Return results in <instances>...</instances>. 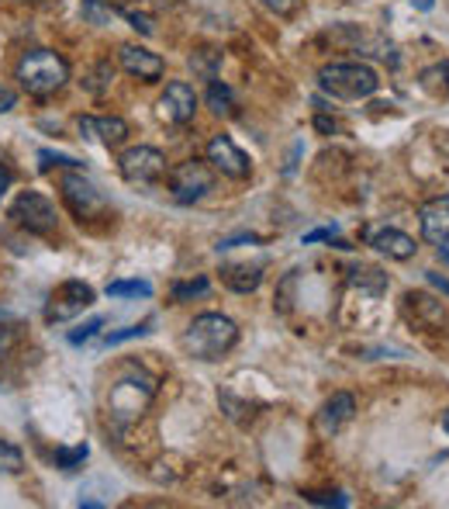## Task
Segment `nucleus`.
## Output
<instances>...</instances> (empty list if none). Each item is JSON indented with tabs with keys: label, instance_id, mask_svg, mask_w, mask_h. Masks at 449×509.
Masks as SVG:
<instances>
[{
	"label": "nucleus",
	"instance_id": "obj_1",
	"mask_svg": "<svg viewBox=\"0 0 449 509\" xmlns=\"http://www.w3.org/2000/svg\"><path fill=\"white\" fill-rule=\"evenodd\" d=\"M155 399V378L153 374H145L142 368L135 364H128V368H121V374L115 378V385H111V395H107V409H111V422L125 430V426H132V422L149 409V402Z\"/></svg>",
	"mask_w": 449,
	"mask_h": 509
},
{
	"label": "nucleus",
	"instance_id": "obj_2",
	"mask_svg": "<svg viewBox=\"0 0 449 509\" xmlns=\"http://www.w3.org/2000/svg\"><path fill=\"white\" fill-rule=\"evenodd\" d=\"M184 351L197 361H218L239 343V326L222 312H205L187 326L184 333Z\"/></svg>",
	"mask_w": 449,
	"mask_h": 509
},
{
	"label": "nucleus",
	"instance_id": "obj_3",
	"mask_svg": "<svg viewBox=\"0 0 449 509\" xmlns=\"http://www.w3.org/2000/svg\"><path fill=\"white\" fill-rule=\"evenodd\" d=\"M15 76L21 90H28L32 97H49V94L66 87L69 66L66 59L59 53H52V49H28L17 59Z\"/></svg>",
	"mask_w": 449,
	"mask_h": 509
},
{
	"label": "nucleus",
	"instance_id": "obj_4",
	"mask_svg": "<svg viewBox=\"0 0 449 509\" xmlns=\"http://www.w3.org/2000/svg\"><path fill=\"white\" fill-rule=\"evenodd\" d=\"M318 87L339 101H363V97L377 94L380 76L366 63H328L318 70Z\"/></svg>",
	"mask_w": 449,
	"mask_h": 509
},
{
	"label": "nucleus",
	"instance_id": "obj_5",
	"mask_svg": "<svg viewBox=\"0 0 449 509\" xmlns=\"http://www.w3.org/2000/svg\"><path fill=\"white\" fill-rule=\"evenodd\" d=\"M211 188H215V174H211L207 159H187V163H176L170 170V194L180 205L201 201Z\"/></svg>",
	"mask_w": 449,
	"mask_h": 509
},
{
	"label": "nucleus",
	"instance_id": "obj_6",
	"mask_svg": "<svg viewBox=\"0 0 449 509\" xmlns=\"http://www.w3.org/2000/svg\"><path fill=\"white\" fill-rule=\"evenodd\" d=\"M11 219H15L21 229H28L35 236H49L55 222H59V215H55V205H52L45 194L38 191H21L15 198V205H11Z\"/></svg>",
	"mask_w": 449,
	"mask_h": 509
},
{
	"label": "nucleus",
	"instance_id": "obj_7",
	"mask_svg": "<svg viewBox=\"0 0 449 509\" xmlns=\"http://www.w3.org/2000/svg\"><path fill=\"white\" fill-rule=\"evenodd\" d=\"M94 288L84 281H63L55 291L49 295L45 301V322H69V319H76L84 309L94 305Z\"/></svg>",
	"mask_w": 449,
	"mask_h": 509
},
{
	"label": "nucleus",
	"instance_id": "obj_8",
	"mask_svg": "<svg viewBox=\"0 0 449 509\" xmlns=\"http://www.w3.org/2000/svg\"><path fill=\"white\" fill-rule=\"evenodd\" d=\"M118 170L128 184H155L166 174V157L155 146H132L118 157Z\"/></svg>",
	"mask_w": 449,
	"mask_h": 509
},
{
	"label": "nucleus",
	"instance_id": "obj_9",
	"mask_svg": "<svg viewBox=\"0 0 449 509\" xmlns=\"http://www.w3.org/2000/svg\"><path fill=\"white\" fill-rule=\"evenodd\" d=\"M194 111H197V94H194V87L184 84V80L166 84V90H163L159 101H155V115H159L166 125L194 122Z\"/></svg>",
	"mask_w": 449,
	"mask_h": 509
},
{
	"label": "nucleus",
	"instance_id": "obj_10",
	"mask_svg": "<svg viewBox=\"0 0 449 509\" xmlns=\"http://www.w3.org/2000/svg\"><path fill=\"white\" fill-rule=\"evenodd\" d=\"M207 163H211V170L232 177V180H245V177L253 174L249 157L228 136H215V139L207 142Z\"/></svg>",
	"mask_w": 449,
	"mask_h": 509
},
{
	"label": "nucleus",
	"instance_id": "obj_11",
	"mask_svg": "<svg viewBox=\"0 0 449 509\" xmlns=\"http://www.w3.org/2000/svg\"><path fill=\"white\" fill-rule=\"evenodd\" d=\"M118 59H121V66H125V73L138 76L142 84H155V80L166 73V63L155 53H149L145 46H135V42H125L118 49Z\"/></svg>",
	"mask_w": 449,
	"mask_h": 509
},
{
	"label": "nucleus",
	"instance_id": "obj_12",
	"mask_svg": "<svg viewBox=\"0 0 449 509\" xmlns=\"http://www.w3.org/2000/svg\"><path fill=\"white\" fill-rule=\"evenodd\" d=\"M59 188H63V198H66V205L73 209V215H80V219H90L94 211L104 209L101 191H97L84 174H66Z\"/></svg>",
	"mask_w": 449,
	"mask_h": 509
},
{
	"label": "nucleus",
	"instance_id": "obj_13",
	"mask_svg": "<svg viewBox=\"0 0 449 509\" xmlns=\"http://www.w3.org/2000/svg\"><path fill=\"white\" fill-rule=\"evenodd\" d=\"M418 222H422V236L432 246H446L449 243V198H429L422 209H418Z\"/></svg>",
	"mask_w": 449,
	"mask_h": 509
},
{
	"label": "nucleus",
	"instance_id": "obj_14",
	"mask_svg": "<svg viewBox=\"0 0 449 509\" xmlns=\"http://www.w3.org/2000/svg\"><path fill=\"white\" fill-rule=\"evenodd\" d=\"M76 125H80V136H84V139H97L101 146H107V149H118L121 142L128 139V122L118 118V115H111V118L84 115Z\"/></svg>",
	"mask_w": 449,
	"mask_h": 509
},
{
	"label": "nucleus",
	"instance_id": "obj_15",
	"mask_svg": "<svg viewBox=\"0 0 449 509\" xmlns=\"http://www.w3.org/2000/svg\"><path fill=\"white\" fill-rule=\"evenodd\" d=\"M353 412H356V399H353L349 392H335V395L322 405V412H318V433H322V437L339 433L345 422L353 420Z\"/></svg>",
	"mask_w": 449,
	"mask_h": 509
},
{
	"label": "nucleus",
	"instance_id": "obj_16",
	"mask_svg": "<svg viewBox=\"0 0 449 509\" xmlns=\"http://www.w3.org/2000/svg\"><path fill=\"white\" fill-rule=\"evenodd\" d=\"M370 246L377 249L380 257H387V260H412L414 257V239L408 232H401V229H380L370 236Z\"/></svg>",
	"mask_w": 449,
	"mask_h": 509
},
{
	"label": "nucleus",
	"instance_id": "obj_17",
	"mask_svg": "<svg viewBox=\"0 0 449 509\" xmlns=\"http://www.w3.org/2000/svg\"><path fill=\"white\" fill-rule=\"evenodd\" d=\"M222 281L239 291V295H249L256 291L259 281H263V267H245V264H224L222 267Z\"/></svg>",
	"mask_w": 449,
	"mask_h": 509
},
{
	"label": "nucleus",
	"instance_id": "obj_18",
	"mask_svg": "<svg viewBox=\"0 0 449 509\" xmlns=\"http://www.w3.org/2000/svg\"><path fill=\"white\" fill-rule=\"evenodd\" d=\"M207 107L215 115H235V90L222 80H211L207 84Z\"/></svg>",
	"mask_w": 449,
	"mask_h": 509
},
{
	"label": "nucleus",
	"instance_id": "obj_19",
	"mask_svg": "<svg viewBox=\"0 0 449 509\" xmlns=\"http://www.w3.org/2000/svg\"><path fill=\"white\" fill-rule=\"evenodd\" d=\"M80 15H84L86 25H97V28H107L111 21L118 18V11L107 0H80Z\"/></svg>",
	"mask_w": 449,
	"mask_h": 509
},
{
	"label": "nucleus",
	"instance_id": "obj_20",
	"mask_svg": "<svg viewBox=\"0 0 449 509\" xmlns=\"http://www.w3.org/2000/svg\"><path fill=\"white\" fill-rule=\"evenodd\" d=\"M111 80H115V66H111V59H101V63H94L84 76V90L86 94H104V90L111 87Z\"/></svg>",
	"mask_w": 449,
	"mask_h": 509
},
{
	"label": "nucleus",
	"instance_id": "obj_21",
	"mask_svg": "<svg viewBox=\"0 0 449 509\" xmlns=\"http://www.w3.org/2000/svg\"><path fill=\"white\" fill-rule=\"evenodd\" d=\"M218 66H222V53L218 49H201V53L190 56V70L197 73L201 80H215Z\"/></svg>",
	"mask_w": 449,
	"mask_h": 509
},
{
	"label": "nucleus",
	"instance_id": "obj_22",
	"mask_svg": "<svg viewBox=\"0 0 449 509\" xmlns=\"http://www.w3.org/2000/svg\"><path fill=\"white\" fill-rule=\"evenodd\" d=\"M21 330H25L21 319L11 316V312H0V361L15 351V343L21 340Z\"/></svg>",
	"mask_w": 449,
	"mask_h": 509
},
{
	"label": "nucleus",
	"instance_id": "obj_23",
	"mask_svg": "<svg viewBox=\"0 0 449 509\" xmlns=\"http://www.w3.org/2000/svg\"><path fill=\"white\" fill-rule=\"evenodd\" d=\"M107 295H111V299H149V295H153V284L149 281H111L107 284Z\"/></svg>",
	"mask_w": 449,
	"mask_h": 509
},
{
	"label": "nucleus",
	"instance_id": "obj_24",
	"mask_svg": "<svg viewBox=\"0 0 449 509\" xmlns=\"http://www.w3.org/2000/svg\"><path fill=\"white\" fill-rule=\"evenodd\" d=\"M86 454H90V447H86V443H76V447H59V451H55V468H59V472H76V468H84Z\"/></svg>",
	"mask_w": 449,
	"mask_h": 509
},
{
	"label": "nucleus",
	"instance_id": "obj_25",
	"mask_svg": "<svg viewBox=\"0 0 449 509\" xmlns=\"http://www.w3.org/2000/svg\"><path fill=\"white\" fill-rule=\"evenodd\" d=\"M25 472V454L11 440L0 437V474H21Z\"/></svg>",
	"mask_w": 449,
	"mask_h": 509
},
{
	"label": "nucleus",
	"instance_id": "obj_26",
	"mask_svg": "<svg viewBox=\"0 0 449 509\" xmlns=\"http://www.w3.org/2000/svg\"><path fill=\"white\" fill-rule=\"evenodd\" d=\"M422 87L443 90V94L449 97V59L446 63H435V66H429V70L422 73Z\"/></svg>",
	"mask_w": 449,
	"mask_h": 509
},
{
	"label": "nucleus",
	"instance_id": "obj_27",
	"mask_svg": "<svg viewBox=\"0 0 449 509\" xmlns=\"http://www.w3.org/2000/svg\"><path fill=\"white\" fill-rule=\"evenodd\" d=\"M211 291L207 278H197V281H184V284H173V299L176 301H190V299H201Z\"/></svg>",
	"mask_w": 449,
	"mask_h": 509
},
{
	"label": "nucleus",
	"instance_id": "obj_28",
	"mask_svg": "<svg viewBox=\"0 0 449 509\" xmlns=\"http://www.w3.org/2000/svg\"><path fill=\"white\" fill-rule=\"evenodd\" d=\"M356 278H353V284H363V288H370L374 295H380L384 288H387V278L380 274V270H370V267H363V270H353Z\"/></svg>",
	"mask_w": 449,
	"mask_h": 509
},
{
	"label": "nucleus",
	"instance_id": "obj_29",
	"mask_svg": "<svg viewBox=\"0 0 449 509\" xmlns=\"http://www.w3.org/2000/svg\"><path fill=\"white\" fill-rule=\"evenodd\" d=\"M101 330H104V319L97 316V319H90V322H84L80 330H73V333H69L66 340L73 343V347H80V343H90V340L101 333Z\"/></svg>",
	"mask_w": 449,
	"mask_h": 509
},
{
	"label": "nucleus",
	"instance_id": "obj_30",
	"mask_svg": "<svg viewBox=\"0 0 449 509\" xmlns=\"http://www.w3.org/2000/svg\"><path fill=\"white\" fill-rule=\"evenodd\" d=\"M38 163H42V170H52V167H80V159L76 157H66V153H52V149H42L38 153Z\"/></svg>",
	"mask_w": 449,
	"mask_h": 509
},
{
	"label": "nucleus",
	"instance_id": "obj_31",
	"mask_svg": "<svg viewBox=\"0 0 449 509\" xmlns=\"http://www.w3.org/2000/svg\"><path fill=\"white\" fill-rule=\"evenodd\" d=\"M149 326H153V322H142V326H128V330H118V333H107L104 336V343H107V347H118V343H125V340L145 336L149 333Z\"/></svg>",
	"mask_w": 449,
	"mask_h": 509
},
{
	"label": "nucleus",
	"instance_id": "obj_32",
	"mask_svg": "<svg viewBox=\"0 0 449 509\" xmlns=\"http://www.w3.org/2000/svg\"><path fill=\"white\" fill-rule=\"evenodd\" d=\"M304 499L314 503V506H349L343 492H304Z\"/></svg>",
	"mask_w": 449,
	"mask_h": 509
},
{
	"label": "nucleus",
	"instance_id": "obj_33",
	"mask_svg": "<svg viewBox=\"0 0 449 509\" xmlns=\"http://www.w3.org/2000/svg\"><path fill=\"white\" fill-rule=\"evenodd\" d=\"M259 4H263L270 15H276V18H291L301 0H259Z\"/></svg>",
	"mask_w": 449,
	"mask_h": 509
},
{
	"label": "nucleus",
	"instance_id": "obj_34",
	"mask_svg": "<svg viewBox=\"0 0 449 509\" xmlns=\"http://www.w3.org/2000/svg\"><path fill=\"white\" fill-rule=\"evenodd\" d=\"M121 15L132 21V28H135V32H142V36H153V32H155L153 18H149V15H138V11H121Z\"/></svg>",
	"mask_w": 449,
	"mask_h": 509
},
{
	"label": "nucleus",
	"instance_id": "obj_35",
	"mask_svg": "<svg viewBox=\"0 0 449 509\" xmlns=\"http://www.w3.org/2000/svg\"><path fill=\"white\" fill-rule=\"evenodd\" d=\"M332 236H335V229H314L308 236H301V243L311 246V243H318V239H328V243H332Z\"/></svg>",
	"mask_w": 449,
	"mask_h": 509
},
{
	"label": "nucleus",
	"instance_id": "obj_36",
	"mask_svg": "<svg viewBox=\"0 0 449 509\" xmlns=\"http://www.w3.org/2000/svg\"><path fill=\"white\" fill-rule=\"evenodd\" d=\"M11 184H15V170H11V167L0 159V198L7 194V188H11Z\"/></svg>",
	"mask_w": 449,
	"mask_h": 509
},
{
	"label": "nucleus",
	"instance_id": "obj_37",
	"mask_svg": "<svg viewBox=\"0 0 449 509\" xmlns=\"http://www.w3.org/2000/svg\"><path fill=\"white\" fill-rule=\"evenodd\" d=\"M15 105H17L15 90L0 87V115H7V111H15Z\"/></svg>",
	"mask_w": 449,
	"mask_h": 509
},
{
	"label": "nucleus",
	"instance_id": "obj_38",
	"mask_svg": "<svg viewBox=\"0 0 449 509\" xmlns=\"http://www.w3.org/2000/svg\"><path fill=\"white\" fill-rule=\"evenodd\" d=\"M425 281H429L432 288H439L443 295H449V281L443 278V274H435V270H425Z\"/></svg>",
	"mask_w": 449,
	"mask_h": 509
},
{
	"label": "nucleus",
	"instance_id": "obj_39",
	"mask_svg": "<svg viewBox=\"0 0 449 509\" xmlns=\"http://www.w3.org/2000/svg\"><path fill=\"white\" fill-rule=\"evenodd\" d=\"M314 128L325 132V136H332V132H335V122H328L325 115H318V118H314Z\"/></svg>",
	"mask_w": 449,
	"mask_h": 509
},
{
	"label": "nucleus",
	"instance_id": "obj_40",
	"mask_svg": "<svg viewBox=\"0 0 449 509\" xmlns=\"http://www.w3.org/2000/svg\"><path fill=\"white\" fill-rule=\"evenodd\" d=\"M412 7H418V11H432V7H435V0H412Z\"/></svg>",
	"mask_w": 449,
	"mask_h": 509
},
{
	"label": "nucleus",
	"instance_id": "obj_41",
	"mask_svg": "<svg viewBox=\"0 0 449 509\" xmlns=\"http://www.w3.org/2000/svg\"><path fill=\"white\" fill-rule=\"evenodd\" d=\"M439 257H443V260L449 264V246H439Z\"/></svg>",
	"mask_w": 449,
	"mask_h": 509
},
{
	"label": "nucleus",
	"instance_id": "obj_42",
	"mask_svg": "<svg viewBox=\"0 0 449 509\" xmlns=\"http://www.w3.org/2000/svg\"><path fill=\"white\" fill-rule=\"evenodd\" d=\"M443 430H446V433H449V409H446V412H443Z\"/></svg>",
	"mask_w": 449,
	"mask_h": 509
},
{
	"label": "nucleus",
	"instance_id": "obj_43",
	"mask_svg": "<svg viewBox=\"0 0 449 509\" xmlns=\"http://www.w3.org/2000/svg\"><path fill=\"white\" fill-rule=\"evenodd\" d=\"M0 159H4V149H0Z\"/></svg>",
	"mask_w": 449,
	"mask_h": 509
}]
</instances>
